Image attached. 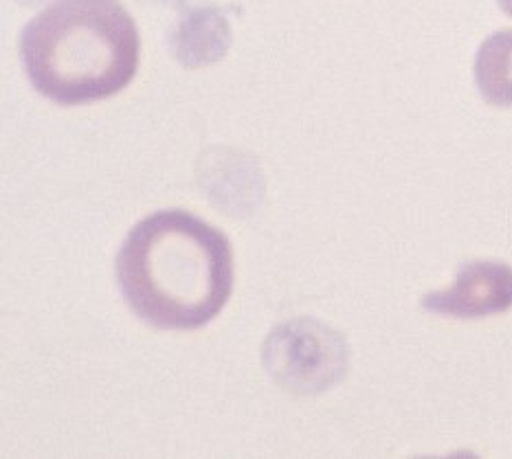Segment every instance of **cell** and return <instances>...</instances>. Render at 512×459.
<instances>
[{
	"label": "cell",
	"instance_id": "6da1fadb",
	"mask_svg": "<svg viewBox=\"0 0 512 459\" xmlns=\"http://www.w3.org/2000/svg\"><path fill=\"white\" fill-rule=\"evenodd\" d=\"M115 275L128 308L159 330H198L233 293V249L225 233L185 209H161L126 235Z\"/></svg>",
	"mask_w": 512,
	"mask_h": 459
},
{
	"label": "cell",
	"instance_id": "7a4b0ae2",
	"mask_svg": "<svg viewBox=\"0 0 512 459\" xmlns=\"http://www.w3.org/2000/svg\"><path fill=\"white\" fill-rule=\"evenodd\" d=\"M20 60L51 102H102L135 80L139 29L119 0H53L22 29Z\"/></svg>",
	"mask_w": 512,
	"mask_h": 459
},
{
	"label": "cell",
	"instance_id": "3957f363",
	"mask_svg": "<svg viewBox=\"0 0 512 459\" xmlns=\"http://www.w3.org/2000/svg\"><path fill=\"white\" fill-rule=\"evenodd\" d=\"M348 361L350 350L341 334L308 317L273 328L262 350V363L275 383L302 396L335 387Z\"/></svg>",
	"mask_w": 512,
	"mask_h": 459
},
{
	"label": "cell",
	"instance_id": "277c9868",
	"mask_svg": "<svg viewBox=\"0 0 512 459\" xmlns=\"http://www.w3.org/2000/svg\"><path fill=\"white\" fill-rule=\"evenodd\" d=\"M427 312L451 319H486L512 308V266L499 260L460 264L453 284L422 297Z\"/></svg>",
	"mask_w": 512,
	"mask_h": 459
},
{
	"label": "cell",
	"instance_id": "5b68a950",
	"mask_svg": "<svg viewBox=\"0 0 512 459\" xmlns=\"http://www.w3.org/2000/svg\"><path fill=\"white\" fill-rule=\"evenodd\" d=\"M473 73L486 104L512 108V29H499L482 42Z\"/></svg>",
	"mask_w": 512,
	"mask_h": 459
},
{
	"label": "cell",
	"instance_id": "8992f818",
	"mask_svg": "<svg viewBox=\"0 0 512 459\" xmlns=\"http://www.w3.org/2000/svg\"><path fill=\"white\" fill-rule=\"evenodd\" d=\"M231 31L229 22L222 18L216 9H196L181 22V27L174 33V55L185 66H203L218 62L227 53L229 44L225 40L205 38V33Z\"/></svg>",
	"mask_w": 512,
	"mask_h": 459
},
{
	"label": "cell",
	"instance_id": "52a82bcc",
	"mask_svg": "<svg viewBox=\"0 0 512 459\" xmlns=\"http://www.w3.org/2000/svg\"><path fill=\"white\" fill-rule=\"evenodd\" d=\"M497 5L502 7V11H504L506 16L512 18V0H497Z\"/></svg>",
	"mask_w": 512,
	"mask_h": 459
}]
</instances>
